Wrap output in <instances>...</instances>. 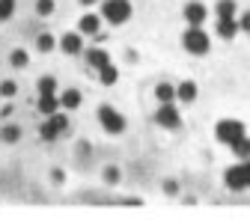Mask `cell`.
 I'll return each instance as SVG.
<instances>
[{
  "label": "cell",
  "mask_w": 250,
  "mask_h": 220,
  "mask_svg": "<svg viewBox=\"0 0 250 220\" xmlns=\"http://www.w3.org/2000/svg\"><path fill=\"white\" fill-rule=\"evenodd\" d=\"M224 181H227L229 191H244V187H250V158H244L241 164L229 167L224 173Z\"/></svg>",
  "instance_id": "6da1fadb"
},
{
  "label": "cell",
  "mask_w": 250,
  "mask_h": 220,
  "mask_svg": "<svg viewBox=\"0 0 250 220\" xmlns=\"http://www.w3.org/2000/svg\"><path fill=\"white\" fill-rule=\"evenodd\" d=\"M102 15L110 24H125L131 18V3H128V0H104V3H102Z\"/></svg>",
  "instance_id": "7a4b0ae2"
},
{
  "label": "cell",
  "mask_w": 250,
  "mask_h": 220,
  "mask_svg": "<svg viewBox=\"0 0 250 220\" xmlns=\"http://www.w3.org/2000/svg\"><path fill=\"white\" fill-rule=\"evenodd\" d=\"M214 137L221 140V143H235L238 137H244V122H238V119H221L214 125Z\"/></svg>",
  "instance_id": "3957f363"
},
{
  "label": "cell",
  "mask_w": 250,
  "mask_h": 220,
  "mask_svg": "<svg viewBox=\"0 0 250 220\" xmlns=\"http://www.w3.org/2000/svg\"><path fill=\"white\" fill-rule=\"evenodd\" d=\"M182 42H185V48L191 51V54H206L208 45H211L203 27H188V30H185V36H182Z\"/></svg>",
  "instance_id": "277c9868"
},
{
  "label": "cell",
  "mask_w": 250,
  "mask_h": 220,
  "mask_svg": "<svg viewBox=\"0 0 250 220\" xmlns=\"http://www.w3.org/2000/svg\"><path fill=\"white\" fill-rule=\"evenodd\" d=\"M66 128H69V119H66V116H62V113L57 110V113H51V116H48V122H42V128H39V137L51 143V140H57L62 131H66Z\"/></svg>",
  "instance_id": "5b68a950"
},
{
  "label": "cell",
  "mask_w": 250,
  "mask_h": 220,
  "mask_svg": "<svg viewBox=\"0 0 250 220\" xmlns=\"http://www.w3.org/2000/svg\"><path fill=\"white\" fill-rule=\"evenodd\" d=\"M99 122L104 125L107 134H122V131H125V116L116 113L110 104H102V107H99Z\"/></svg>",
  "instance_id": "8992f818"
},
{
  "label": "cell",
  "mask_w": 250,
  "mask_h": 220,
  "mask_svg": "<svg viewBox=\"0 0 250 220\" xmlns=\"http://www.w3.org/2000/svg\"><path fill=\"white\" fill-rule=\"evenodd\" d=\"M155 122H158L161 128H170V131L182 128V116H179V107H173V101H164L158 110H155Z\"/></svg>",
  "instance_id": "52a82bcc"
},
{
  "label": "cell",
  "mask_w": 250,
  "mask_h": 220,
  "mask_svg": "<svg viewBox=\"0 0 250 220\" xmlns=\"http://www.w3.org/2000/svg\"><path fill=\"white\" fill-rule=\"evenodd\" d=\"M206 6L200 3V0H191V3L185 6V18H188V24L191 27H203V21H206Z\"/></svg>",
  "instance_id": "ba28073f"
},
{
  "label": "cell",
  "mask_w": 250,
  "mask_h": 220,
  "mask_svg": "<svg viewBox=\"0 0 250 220\" xmlns=\"http://www.w3.org/2000/svg\"><path fill=\"white\" fill-rule=\"evenodd\" d=\"M176 99L185 101V104H191V101L197 99V83H194V80H182V83L176 86Z\"/></svg>",
  "instance_id": "9c48e42d"
},
{
  "label": "cell",
  "mask_w": 250,
  "mask_h": 220,
  "mask_svg": "<svg viewBox=\"0 0 250 220\" xmlns=\"http://www.w3.org/2000/svg\"><path fill=\"white\" fill-rule=\"evenodd\" d=\"M86 62L92 69H104V66H110V57H107V51H102V48H89L86 51Z\"/></svg>",
  "instance_id": "30bf717a"
},
{
  "label": "cell",
  "mask_w": 250,
  "mask_h": 220,
  "mask_svg": "<svg viewBox=\"0 0 250 220\" xmlns=\"http://www.w3.org/2000/svg\"><path fill=\"white\" fill-rule=\"evenodd\" d=\"M60 48L66 51V54H81L83 51V39L78 33H66V36L60 39Z\"/></svg>",
  "instance_id": "8fae6325"
},
{
  "label": "cell",
  "mask_w": 250,
  "mask_h": 220,
  "mask_svg": "<svg viewBox=\"0 0 250 220\" xmlns=\"http://www.w3.org/2000/svg\"><path fill=\"white\" fill-rule=\"evenodd\" d=\"M238 33V21L235 18H221V21H217V36H221V39H232Z\"/></svg>",
  "instance_id": "7c38bea8"
},
{
  "label": "cell",
  "mask_w": 250,
  "mask_h": 220,
  "mask_svg": "<svg viewBox=\"0 0 250 220\" xmlns=\"http://www.w3.org/2000/svg\"><path fill=\"white\" fill-rule=\"evenodd\" d=\"M78 27H81V33H86V36H96V33H99V27H102V21H99V15H83Z\"/></svg>",
  "instance_id": "4fadbf2b"
},
{
  "label": "cell",
  "mask_w": 250,
  "mask_h": 220,
  "mask_svg": "<svg viewBox=\"0 0 250 220\" xmlns=\"http://www.w3.org/2000/svg\"><path fill=\"white\" fill-rule=\"evenodd\" d=\"M60 107H66V110L81 107V92H78V89H66V92L60 96Z\"/></svg>",
  "instance_id": "5bb4252c"
},
{
  "label": "cell",
  "mask_w": 250,
  "mask_h": 220,
  "mask_svg": "<svg viewBox=\"0 0 250 220\" xmlns=\"http://www.w3.org/2000/svg\"><path fill=\"white\" fill-rule=\"evenodd\" d=\"M214 12H217V21L221 18H235V0H217Z\"/></svg>",
  "instance_id": "9a60e30c"
},
{
  "label": "cell",
  "mask_w": 250,
  "mask_h": 220,
  "mask_svg": "<svg viewBox=\"0 0 250 220\" xmlns=\"http://www.w3.org/2000/svg\"><path fill=\"white\" fill-rule=\"evenodd\" d=\"M39 110H42L45 116L57 113V110H60V99H57V96H39Z\"/></svg>",
  "instance_id": "2e32d148"
},
{
  "label": "cell",
  "mask_w": 250,
  "mask_h": 220,
  "mask_svg": "<svg viewBox=\"0 0 250 220\" xmlns=\"http://www.w3.org/2000/svg\"><path fill=\"white\" fill-rule=\"evenodd\" d=\"M229 149L238 155L241 161H244V158H250V140H247V134H244V137H238L235 143H229Z\"/></svg>",
  "instance_id": "e0dca14e"
},
{
  "label": "cell",
  "mask_w": 250,
  "mask_h": 220,
  "mask_svg": "<svg viewBox=\"0 0 250 220\" xmlns=\"http://www.w3.org/2000/svg\"><path fill=\"white\" fill-rule=\"evenodd\" d=\"M155 96H158L161 104H164V101H173V99H176V86H170V83H158V86H155Z\"/></svg>",
  "instance_id": "ac0fdd59"
},
{
  "label": "cell",
  "mask_w": 250,
  "mask_h": 220,
  "mask_svg": "<svg viewBox=\"0 0 250 220\" xmlns=\"http://www.w3.org/2000/svg\"><path fill=\"white\" fill-rule=\"evenodd\" d=\"M99 78H102L104 86H113L116 78H119V72H116V66H104V69H99Z\"/></svg>",
  "instance_id": "d6986e66"
},
{
  "label": "cell",
  "mask_w": 250,
  "mask_h": 220,
  "mask_svg": "<svg viewBox=\"0 0 250 220\" xmlns=\"http://www.w3.org/2000/svg\"><path fill=\"white\" fill-rule=\"evenodd\" d=\"M9 62H12L15 69H24L27 62H30V57H27V51H24V48H15V51L9 54Z\"/></svg>",
  "instance_id": "ffe728a7"
},
{
  "label": "cell",
  "mask_w": 250,
  "mask_h": 220,
  "mask_svg": "<svg viewBox=\"0 0 250 220\" xmlns=\"http://www.w3.org/2000/svg\"><path fill=\"white\" fill-rule=\"evenodd\" d=\"M57 92V80L51 78V75H45L42 80H39V96H54Z\"/></svg>",
  "instance_id": "44dd1931"
},
{
  "label": "cell",
  "mask_w": 250,
  "mask_h": 220,
  "mask_svg": "<svg viewBox=\"0 0 250 220\" xmlns=\"http://www.w3.org/2000/svg\"><path fill=\"white\" fill-rule=\"evenodd\" d=\"M12 12H15V0H0V21L12 18Z\"/></svg>",
  "instance_id": "7402d4cb"
},
{
  "label": "cell",
  "mask_w": 250,
  "mask_h": 220,
  "mask_svg": "<svg viewBox=\"0 0 250 220\" xmlns=\"http://www.w3.org/2000/svg\"><path fill=\"white\" fill-rule=\"evenodd\" d=\"M0 137H3L6 143H15V140L21 137V128H18V125H6V128H3V134H0Z\"/></svg>",
  "instance_id": "603a6c76"
},
{
  "label": "cell",
  "mask_w": 250,
  "mask_h": 220,
  "mask_svg": "<svg viewBox=\"0 0 250 220\" xmlns=\"http://www.w3.org/2000/svg\"><path fill=\"white\" fill-rule=\"evenodd\" d=\"M36 45H39V51H42V54H48V51H54V36H51V33H42Z\"/></svg>",
  "instance_id": "cb8c5ba5"
},
{
  "label": "cell",
  "mask_w": 250,
  "mask_h": 220,
  "mask_svg": "<svg viewBox=\"0 0 250 220\" xmlns=\"http://www.w3.org/2000/svg\"><path fill=\"white\" fill-rule=\"evenodd\" d=\"M15 92H18V86H15V80H3V83H0V96H6V99H12V96H15Z\"/></svg>",
  "instance_id": "d4e9b609"
},
{
  "label": "cell",
  "mask_w": 250,
  "mask_h": 220,
  "mask_svg": "<svg viewBox=\"0 0 250 220\" xmlns=\"http://www.w3.org/2000/svg\"><path fill=\"white\" fill-rule=\"evenodd\" d=\"M36 12L39 15H51L54 12V0H36Z\"/></svg>",
  "instance_id": "484cf974"
},
{
  "label": "cell",
  "mask_w": 250,
  "mask_h": 220,
  "mask_svg": "<svg viewBox=\"0 0 250 220\" xmlns=\"http://www.w3.org/2000/svg\"><path fill=\"white\" fill-rule=\"evenodd\" d=\"M104 181L107 184H116L119 181V170L116 167H104Z\"/></svg>",
  "instance_id": "4316f807"
},
{
  "label": "cell",
  "mask_w": 250,
  "mask_h": 220,
  "mask_svg": "<svg viewBox=\"0 0 250 220\" xmlns=\"http://www.w3.org/2000/svg\"><path fill=\"white\" fill-rule=\"evenodd\" d=\"M164 194L176 197V194H179V181H173V179H170V181H164Z\"/></svg>",
  "instance_id": "83f0119b"
},
{
  "label": "cell",
  "mask_w": 250,
  "mask_h": 220,
  "mask_svg": "<svg viewBox=\"0 0 250 220\" xmlns=\"http://www.w3.org/2000/svg\"><path fill=\"white\" fill-rule=\"evenodd\" d=\"M238 30L250 33V12H244V15H241V21H238Z\"/></svg>",
  "instance_id": "f1b7e54d"
},
{
  "label": "cell",
  "mask_w": 250,
  "mask_h": 220,
  "mask_svg": "<svg viewBox=\"0 0 250 220\" xmlns=\"http://www.w3.org/2000/svg\"><path fill=\"white\" fill-rule=\"evenodd\" d=\"M51 179H54V181H57V184H60V181H62V179H66V176H62V170H54V173H51Z\"/></svg>",
  "instance_id": "f546056e"
},
{
  "label": "cell",
  "mask_w": 250,
  "mask_h": 220,
  "mask_svg": "<svg viewBox=\"0 0 250 220\" xmlns=\"http://www.w3.org/2000/svg\"><path fill=\"white\" fill-rule=\"evenodd\" d=\"M81 3H83V6H92V3H96V0H81Z\"/></svg>",
  "instance_id": "4dcf8cb0"
}]
</instances>
